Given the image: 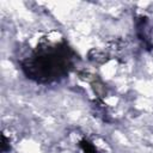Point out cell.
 <instances>
[{"label": "cell", "mask_w": 153, "mask_h": 153, "mask_svg": "<svg viewBox=\"0 0 153 153\" xmlns=\"http://www.w3.org/2000/svg\"><path fill=\"white\" fill-rule=\"evenodd\" d=\"M74 59V50L65 41L41 44L22 61V69L35 82L51 84L71 72Z\"/></svg>", "instance_id": "1"}, {"label": "cell", "mask_w": 153, "mask_h": 153, "mask_svg": "<svg viewBox=\"0 0 153 153\" xmlns=\"http://www.w3.org/2000/svg\"><path fill=\"white\" fill-rule=\"evenodd\" d=\"M136 27H137V36L143 42L145 47L147 49H152L153 45H152L151 39L148 38V35L146 32V29H147V18L146 17H139L137 20H136Z\"/></svg>", "instance_id": "2"}, {"label": "cell", "mask_w": 153, "mask_h": 153, "mask_svg": "<svg viewBox=\"0 0 153 153\" xmlns=\"http://www.w3.org/2000/svg\"><path fill=\"white\" fill-rule=\"evenodd\" d=\"M79 151L80 153H98L94 145L87 139H82L79 141Z\"/></svg>", "instance_id": "3"}, {"label": "cell", "mask_w": 153, "mask_h": 153, "mask_svg": "<svg viewBox=\"0 0 153 153\" xmlns=\"http://www.w3.org/2000/svg\"><path fill=\"white\" fill-rule=\"evenodd\" d=\"M10 140L6 137L5 134L1 135V152L2 153H7L10 151Z\"/></svg>", "instance_id": "4"}]
</instances>
